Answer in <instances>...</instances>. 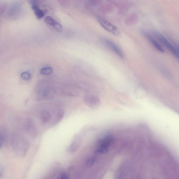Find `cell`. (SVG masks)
<instances>
[{
    "label": "cell",
    "mask_w": 179,
    "mask_h": 179,
    "mask_svg": "<svg viewBox=\"0 0 179 179\" xmlns=\"http://www.w3.org/2000/svg\"><path fill=\"white\" fill-rule=\"evenodd\" d=\"M7 130L3 127L0 128V146L1 147L3 145L7 139Z\"/></svg>",
    "instance_id": "10"
},
{
    "label": "cell",
    "mask_w": 179,
    "mask_h": 179,
    "mask_svg": "<svg viewBox=\"0 0 179 179\" xmlns=\"http://www.w3.org/2000/svg\"><path fill=\"white\" fill-rule=\"evenodd\" d=\"M26 128L29 134L34 137L37 133V127L33 120L31 118H28L26 122Z\"/></svg>",
    "instance_id": "6"
},
{
    "label": "cell",
    "mask_w": 179,
    "mask_h": 179,
    "mask_svg": "<svg viewBox=\"0 0 179 179\" xmlns=\"http://www.w3.org/2000/svg\"><path fill=\"white\" fill-rule=\"evenodd\" d=\"M108 150H109L108 149L98 148L97 150H96L95 153L98 154H104L107 153Z\"/></svg>",
    "instance_id": "15"
},
{
    "label": "cell",
    "mask_w": 179,
    "mask_h": 179,
    "mask_svg": "<svg viewBox=\"0 0 179 179\" xmlns=\"http://www.w3.org/2000/svg\"><path fill=\"white\" fill-rule=\"evenodd\" d=\"M34 94L37 101L52 99L56 94V87L48 83H40L36 86Z\"/></svg>",
    "instance_id": "1"
},
{
    "label": "cell",
    "mask_w": 179,
    "mask_h": 179,
    "mask_svg": "<svg viewBox=\"0 0 179 179\" xmlns=\"http://www.w3.org/2000/svg\"><path fill=\"white\" fill-rule=\"evenodd\" d=\"M96 19L100 26L108 32L116 36L120 35L119 30L108 20L100 16L97 17Z\"/></svg>",
    "instance_id": "2"
},
{
    "label": "cell",
    "mask_w": 179,
    "mask_h": 179,
    "mask_svg": "<svg viewBox=\"0 0 179 179\" xmlns=\"http://www.w3.org/2000/svg\"><path fill=\"white\" fill-rule=\"evenodd\" d=\"M31 77L30 73L28 72H23L21 75V78L24 81H28L31 78Z\"/></svg>",
    "instance_id": "14"
},
{
    "label": "cell",
    "mask_w": 179,
    "mask_h": 179,
    "mask_svg": "<svg viewBox=\"0 0 179 179\" xmlns=\"http://www.w3.org/2000/svg\"><path fill=\"white\" fill-rule=\"evenodd\" d=\"M52 117L51 113L48 110L42 111L40 114V120L43 124H45L51 120Z\"/></svg>",
    "instance_id": "8"
},
{
    "label": "cell",
    "mask_w": 179,
    "mask_h": 179,
    "mask_svg": "<svg viewBox=\"0 0 179 179\" xmlns=\"http://www.w3.org/2000/svg\"><path fill=\"white\" fill-rule=\"evenodd\" d=\"M103 42L106 46L114 52L116 54L121 58H123L124 55L123 52L120 48L114 42L109 39L104 38L103 39Z\"/></svg>",
    "instance_id": "4"
},
{
    "label": "cell",
    "mask_w": 179,
    "mask_h": 179,
    "mask_svg": "<svg viewBox=\"0 0 179 179\" xmlns=\"http://www.w3.org/2000/svg\"><path fill=\"white\" fill-rule=\"evenodd\" d=\"M53 69L51 67H45L41 69L40 73L42 75H49L52 73Z\"/></svg>",
    "instance_id": "13"
},
{
    "label": "cell",
    "mask_w": 179,
    "mask_h": 179,
    "mask_svg": "<svg viewBox=\"0 0 179 179\" xmlns=\"http://www.w3.org/2000/svg\"><path fill=\"white\" fill-rule=\"evenodd\" d=\"M119 179V178H118V179Z\"/></svg>",
    "instance_id": "19"
},
{
    "label": "cell",
    "mask_w": 179,
    "mask_h": 179,
    "mask_svg": "<svg viewBox=\"0 0 179 179\" xmlns=\"http://www.w3.org/2000/svg\"><path fill=\"white\" fill-rule=\"evenodd\" d=\"M156 36L160 41L164 45L175 57L179 59V54L175 47L168 41L164 36L160 33L156 34Z\"/></svg>",
    "instance_id": "3"
},
{
    "label": "cell",
    "mask_w": 179,
    "mask_h": 179,
    "mask_svg": "<svg viewBox=\"0 0 179 179\" xmlns=\"http://www.w3.org/2000/svg\"><path fill=\"white\" fill-rule=\"evenodd\" d=\"M61 179H69V178L66 175L63 174L61 176Z\"/></svg>",
    "instance_id": "17"
},
{
    "label": "cell",
    "mask_w": 179,
    "mask_h": 179,
    "mask_svg": "<svg viewBox=\"0 0 179 179\" xmlns=\"http://www.w3.org/2000/svg\"><path fill=\"white\" fill-rule=\"evenodd\" d=\"M31 7L34 11L36 16L38 19H41L44 16L45 13L43 11L40 9L36 3L35 1H32L31 3Z\"/></svg>",
    "instance_id": "9"
},
{
    "label": "cell",
    "mask_w": 179,
    "mask_h": 179,
    "mask_svg": "<svg viewBox=\"0 0 179 179\" xmlns=\"http://www.w3.org/2000/svg\"><path fill=\"white\" fill-rule=\"evenodd\" d=\"M45 23L52 27L56 31L60 32L62 30V26L59 23L56 21L52 17L50 16L45 17L44 19Z\"/></svg>",
    "instance_id": "7"
},
{
    "label": "cell",
    "mask_w": 179,
    "mask_h": 179,
    "mask_svg": "<svg viewBox=\"0 0 179 179\" xmlns=\"http://www.w3.org/2000/svg\"><path fill=\"white\" fill-rule=\"evenodd\" d=\"M175 48H176V49L177 51H178V54H179V46H177L176 47H175Z\"/></svg>",
    "instance_id": "18"
},
{
    "label": "cell",
    "mask_w": 179,
    "mask_h": 179,
    "mask_svg": "<svg viewBox=\"0 0 179 179\" xmlns=\"http://www.w3.org/2000/svg\"><path fill=\"white\" fill-rule=\"evenodd\" d=\"M64 111L62 109H59L58 111L54 122V124H57L62 120L64 117Z\"/></svg>",
    "instance_id": "12"
},
{
    "label": "cell",
    "mask_w": 179,
    "mask_h": 179,
    "mask_svg": "<svg viewBox=\"0 0 179 179\" xmlns=\"http://www.w3.org/2000/svg\"><path fill=\"white\" fill-rule=\"evenodd\" d=\"M95 162V159L94 158H91V159H89L86 162V166L88 167H91L92 166H93Z\"/></svg>",
    "instance_id": "16"
},
{
    "label": "cell",
    "mask_w": 179,
    "mask_h": 179,
    "mask_svg": "<svg viewBox=\"0 0 179 179\" xmlns=\"http://www.w3.org/2000/svg\"><path fill=\"white\" fill-rule=\"evenodd\" d=\"M148 38L150 40L151 43L152 44L153 46L155 47L156 49L158 50L161 52L163 53L164 52V49H163L162 47L160 45L158 42H156V40H155L154 39L152 38V37H150V36H148Z\"/></svg>",
    "instance_id": "11"
},
{
    "label": "cell",
    "mask_w": 179,
    "mask_h": 179,
    "mask_svg": "<svg viewBox=\"0 0 179 179\" xmlns=\"http://www.w3.org/2000/svg\"><path fill=\"white\" fill-rule=\"evenodd\" d=\"M84 102L88 106L92 108L97 107L99 106L100 103L98 97L92 95L86 96L84 97Z\"/></svg>",
    "instance_id": "5"
}]
</instances>
